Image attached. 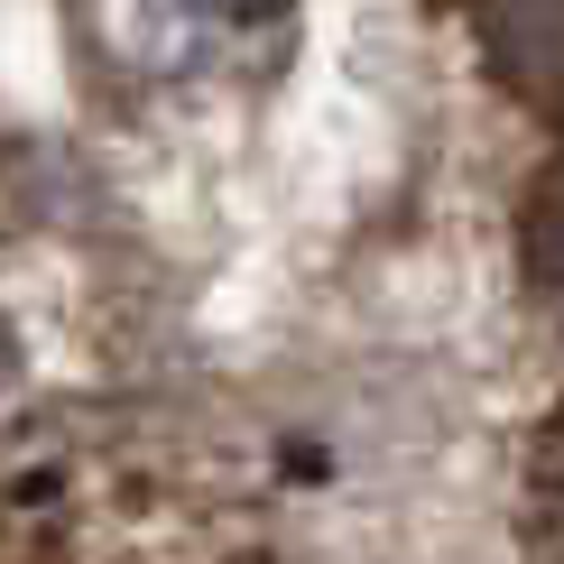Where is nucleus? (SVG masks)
Segmentation results:
<instances>
[{"label": "nucleus", "mask_w": 564, "mask_h": 564, "mask_svg": "<svg viewBox=\"0 0 564 564\" xmlns=\"http://www.w3.org/2000/svg\"><path fill=\"white\" fill-rule=\"evenodd\" d=\"M84 29L139 84H204L269 65L288 46V0H84Z\"/></svg>", "instance_id": "f257e3e1"}, {"label": "nucleus", "mask_w": 564, "mask_h": 564, "mask_svg": "<svg viewBox=\"0 0 564 564\" xmlns=\"http://www.w3.org/2000/svg\"><path fill=\"white\" fill-rule=\"evenodd\" d=\"M490 75L528 102H564V0H473Z\"/></svg>", "instance_id": "f03ea898"}, {"label": "nucleus", "mask_w": 564, "mask_h": 564, "mask_svg": "<svg viewBox=\"0 0 564 564\" xmlns=\"http://www.w3.org/2000/svg\"><path fill=\"white\" fill-rule=\"evenodd\" d=\"M519 260L546 296H564V149L528 176V204H519Z\"/></svg>", "instance_id": "7ed1b4c3"}, {"label": "nucleus", "mask_w": 564, "mask_h": 564, "mask_svg": "<svg viewBox=\"0 0 564 564\" xmlns=\"http://www.w3.org/2000/svg\"><path fill=\"white\" fill-rule=\"evenodd\" d=\"M528 536L546 555H564V408L546 416V435L528 454Z\"/></svg>", "instance_id": "20e7f679"}]
</instances>
